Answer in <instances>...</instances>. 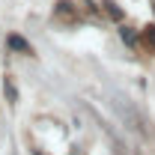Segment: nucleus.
I'll return each mask as SVG.
<instances>
[{
    "label": "nucleus",
    "instance_id": "obj_1",
    "mask_svg": "<svg viewBox=\"0 0 155 155\" xmlns=\"http://www.w3.org/2000/svg\"><path fill=\"white\" fill-rule=\"evenodd\" d=\"M54 15H57L60 21L66 18L69 24H75V21H78V15H75V6H72L69 0H60V3H57V9H54Z\"/></svg>",
    "mask_w": 155,
    "mask_h": 155
},
{
    "label": "nucleus",
    "instance_id": "obj_2",
    "mask_svg": "<svg viewBox=\"0 0 155 155\" xmlns=\"http://www.w3.org/2000/svg\"><path fill=\"white\" fill-rule=\"evenodd\" d=\"M9 48H12V51H21V54H27V57H33V45H30L24 36H18V33L9 36Z\"/></svg>",
    "mask_w": 155,
    "mask_h": 155
},
{
    "label": "nucleus",
    "instance_id": "obj_3",
    "mask_svg": "<svg viewBox=\"0 0 155 155\" xmlns=\"http://www.w3.org/2000/svg\"><path fill=\"white\" fill-rule=\"evenodd\" d=\"M140 42L149 48V51H155V24H149V27H143V33H140Z\"/></svg>",
    "mask_w": 155,
    "mask_h": 155
},
{
    "label": "nucleus",
    "instance_id": "obj_4",
    "mask_svg": "<svg viewBox=\"0 0 155 155\" xmlns=\"http://www.w3.org/2000/svg\"><path fill=\"white\" fill-rule=\"evenodd\" d=\"M119 36H122V42H125V45H131V48H134L137 42H140V36H137V33L131 30V27H125V24L119 27Z\"/></svg>",
    "mask_w": 155,
    "mask_h": 155
},
{
    "label": "nucleus",
    "instance_id": "obj_5",
    "mask_svg": "<svg viewBox=\"0 0 155 155\" xmlns=\"http://www.w3.org/2000/svg\"><path fill=\"white\" fill-rule=\"evenodd\" d=\"M104 12H107V15H110L114 21H122V18H125V12H122V9L116 6L114 0H104Z\"/></svg>",
    "mask_w": 155,
    "mask_h": 155
},
{
    "label": "nucleus",
    "instance_id": "obj_6",
    "mask_svg": "<svg viewBox=\"0 0 155 155\" xmlns=\"http://www.w3.org/2000/svg\"><path fill=\"white\" fill-rule=\"evenodd\" d=\"M3 93H6V98H9L12 104L18 101V90H15V84H12V78H6V81H3Z\"/></svg>",
    "mask_w": 155,
    "mask_h": 155
}]
</instances>
